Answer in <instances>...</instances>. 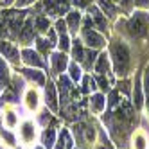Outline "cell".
Wrapping results in <instances>:
<instances>
[{
	"label": "cell",
	"instance_id": "obj_8",
	"mask_svg": "<svg viewBox=\"0 0 149 149\" xmlns=\"http://www.w3.org/2000/svg\"><path fill=\"white\" fill-rule=\"evenodd\" d=\"M0 52H2L9 61H13V63H16L20 59V52L16 50V47L13 43H6V41H4V43L0 45Z\"/></svg>",
	"mask_w": 149,
	"mask_h": 149
},
{
	"label": "cell",
	"instance_id": "obj_1",
	"mask_svg": "<svg viewBox=\"0 0 149 149\" xmlns=\"http://www.w3.org/2000/svg\"><path fill=\"white\" fill-rule=\"evenodd\" d=\"M111 56H113V63H115V70L119 76H126L130 70V52L124 43H115L111 47Z\"/></svg>",
	"mask_w": 149,
	"mask_h": 149
},
{
	"label": "cell",
	"instance_id": "obj_24",
	"mask_svg": "<svg viewBox=\"0 0 149 149\" xmlns=\"http://www.w3.org/2000/svg\"><path fill=\"white\" fill-rule=\"evenodd\" d=\"M70 77L74 79V81H79L81 77H83V74H81V68L74 63V65H70Z\"/></svg>",
	"mask_w": 149,
	"mask_h": 149
},
{
	"label": "cell",
	"instance_id": "obj_19",
	"mask_svg": "<svg viewBox=\"0 0 149 149\" xmlns=\"http://www.w3.org/2000/svg\"><path fill=\"white\" fill-rule=\"evenodd\" d=\"M79 22H81V15L77 11H74L68 15V25H70V31L77 33V27H79Z\"/></svg>",
	"mask_w": 149,
	"mask_h": 149
},
{
	"label": "cell",
	"instance_id": "obj_42",
	"mask_svg": "<svg viewBox=\"0 0 149 149\" xmlns=\"http://www.w3.org/2000/svg\"><path fill=\"white\" fill-rule=\"evenodd\" d=\"M36 149H41V147H36Z\"/></svg>",
	"mask_w": 149,
	"mask_h": 149
},
{
	"label": "cell",
	"instance_id": "obj_17",
	"mask_svg": "<svg viewBox=\"0 0 149 149\" xmlns=\"http://www.w3.org/2000/svg\"><path fill=\"white\" fill-rule=\"evenodd\" d=\"M90 13H92V16H93V22L97 24V27L101 29V31H106V20L102 18V15H101V11L97 7H90Z\"/></svg>",
	"mask_w": 149,
	"mask_h": 149
},
{
	"label": "cell",
	"instance_id": "obj_23",
	"mask_svg": "<svg viewBox=\"0 0 149 149\" xmlns=\"http://www.w3.org/2000/svg\"><path fill=\"white\" fill-rule=\"evenodd\" d=\"M99 6L102 7L104 13H108V16H115V7L110 0H99Z\"/></svg>",
	"mask_w": 149,
	"mask_h": 149
},
{
	"label": "cell",
	"instance_id": "obj_10",
	"mask_svg": "<svg viewBox=\"0 0 149 149\" xmlns=\"http://www.w3.org/2000/svg\"><path fill=\"white\" fill-rule=\"evenodd\" d=\"M34 38V29H33V22H29L20 29V41H24V43H31Z\"/></svg>",
	"mask_w": 149,
	"mask_h": 149
},
{
	"label": "cell",
	"instance_id": "obj_28",
	"mask_svg": "<svg viewBox=\"0 0 149 149\" xmlns=\"http://www.w3.org/2000/svg\"><path fill=\"white\" fill-rule=\"evenodd\" d=\"M6 124H7L9 127H13V126L16 124V117H15L13 111H7V113H6Z\"/></svg>",
	"mask_w": 149,
	"mask_h": 149
},
{
	"label": "cell",
	"instance_id": "obj_20",
	"mask_svg": "<svg viewBox=\"0 0 149 149\" xmlns=\"http://www.w3.org/2000/svg\"><path fill=\"white\" fill-rule=\"evenodd\" d=\"M133 99H135V106H136V108H140V106H142V92H140V81H138V79H135Z\"/></svg>",
	"mask_w": 149,
	"mask_h": 149
},
{
	"label": "cell",
	"instance_id": "obj_40",
	"mask_svg": "<svg viewBox=\"0 0 149 149\" xmlns=\"http://www.w3.org/2000/svg\"><path fill=\"white\" fill-rule=\"evenodd\" d=\"M120 4H122V7H124V9H130L131 0H120Z\"/></svg>",
	"mask_w": 149,
	"mask_h": 149
},
{
	"label": "cell",
	"instance_id": "obj_7",
	"mask_svg": "<svg viewBox=\"0 0 149 149\" xmlns=\"http://www.w3.org/2000/svg\"><path fill=\"white\" fill-rule=\"evenodd\" d=\"M50 61H52V68L56 72H63L68 65V59L65 56V52H54V54L50 56Z\"/></svg>",
	"mask_w": 149,
	"mask_h": 149
},
{
	"label": "cell",
	"instance_id": "obj_2",
	"mask_svg": "<svg viewBox=\"0 0 149 149\" xmlns=\"http://www.w3.org/2000/svg\"><path fill=\"white\" fill-rule=\"evenodd\" d=\"M127 29L133 36H144L149 29V16L146 13H135V16L130 20Z\"/></svg>",
	"mask_w": 149,
	"mask_h": 149
},
{
	"label": "cell",
	"instance_id": "obj_12",
	"mask_svg": "<svg viewBox=\"0 0 149 149\" xmlns=\"http://www.w3.org/2000/svg\"><path fill=\"white\" fill-rule=\"evenodd\" d=\"M58 84H59V92H61V97H63L61 102H68V93H70V81H68V77L61 76Z\"/></svg>",
	"mask_w": 149,
	"mask_h": 149
},
{
	"label": "cell",
	"instance_id": "obj_27",
	"mask_svg": "<svg viewBox=\"0 0 149 149\" xmlns=\"http://www.w3.org/2000/svg\"><path fill=\"white\" fill-rule=\"evenodd\" d=\"M36 27L40 31H47L49 29V20L47 18H36Z\"/></svg>",
	"mask_w": 149,
	"mask_h": 149
},
{
	"label": "cell",
	"instance_id": "obj_38",
	"mask_svg": "<svg viewBox=\"0 0 149 149\" xmlns=\"http://www.w3.org/2000/svg\"><path fill=\"white\" fill-rule=\"evenodd\" d=\"M47 115H49V111H43V113H41V117H40V122H41V124H47Z\"/></svg>",
	"mask_w": 149,
	"mask_h": 149
},
{
	"label": "cell",
	"instance_id": "obj_37",
	"mask_svg": "<svg viewBox=\"0 0 149 149\" xmlns=\"http://www.w3.org/2000/svg\"><path fill=\"white\" fill-rule=\"evenodd\" d=\"M136 147L138 149H144V138L142 136H136Z\"/></svg>",
	"mask_w": 149,
	"mask_h": 149
},
{
	"label": "cell",
	"instance_id": "obj_9",
	"mask_svg": "<svg viewBox=\"0 0 149 149\" xmlns=\"http://www.w3.org/2000/svg\"><path fill=\"white\" fill-rule=\"evenodd\" d=\"M20 135H22L24 142H33L34 136H36L34 124H33V122H24V124H22V130H20Z\"/></svg>",
	"mask_w": 149,
	"mask_h": 149
},
{
	"label": "cell",
	"instance_id": "obj_3",
	"mask_svg": "<svg viewBox=\"0 0 149 149\" xmlns=\"http://www.w3.org/2000/svg\"><path fill=\"white\" fill-rule=\"evenodd\" d=\"M24 15H25V13H16V11H7V13H4L6 29H9V33H11V34H15L16 31L22 27Z\"/></svg>",
	"mask_w": 149,
	"mask_h": 149
},
{
	"label": "cell",
	"instance_id": "obj_34",
	"mask_svg": "<svg viewBox=\"0 0 149 149\" xmlns=\"http://www.w3.org/2000/svg\"><path fill=\"white\" fill-rule=\"evenodd\" d=\"M135 4L138 7H149V0H135Z\"/></svg>",
	"mask_w": 149,
	"mask_h": 149
},
{
	"label": "cell",
	"instance_id": "obj_22",
	"mask_svg": "<svg viewBox=\"0 0 149 149\" xmlns=\"http://www.w3.org/2000/svg\"><path fill=\"white\" fill-rule=\"evenodd\" d=\"M27 106H29V108L31 110H34L36 108V106H38V93L34 92V90H31V92H27Z\"/></svg>",
	"mask_w": 149,
	"mask_h": 149
},
{
	"label": "cell",
	"instance_id": "obj_26",
	"mask_svg": "<svg viewBox=\"0 0 149 149\" xmlns=\"http://www.w3.org/2000/svg\"><path fill=\"white\" fill-rule=\"evenodd\" d=\"M59 49H61V52H65V50H68V47H70V43H68V36L67 34H61V38H59Z\"/></svg>",
	"mask_w": 149,
	"mask_h": 149
},
{
	"label": "cell",
	"instance_id": "obj_4",
	"mask_svg": "<svg viewBox=\"0 0 149 149\" xmlns=\"http://www.w3.org/2000/svg\"><path fill=\"white\" fill-rule=\"evenodd\" d=\"M84 41H86V45L90 49H99V47L104 45V38L101 34H97L95 31H92L88 24H86V27H84Z\"/></svg>",
	"mask_w": 149,
	"mask_h": 149
},
{
	"label": "cell",
	"instance_id": "obj_35",
	"mask_svg": "<svg viewBox=\"0 0 149 149\" xmlns=\"http://www.w3.org/2000/svg\"><path fill=\"white\" fill-rule=\"evenodd\" d=\"M31 2H34V0H18L16 6H18V7H24V6H29Z\"/></svg>",
	"mask_w": 149,
	"mask_h": 149
},
{
	"label": "cell",
	"instance_id": "obj_30",
	"mask_svg": "<svg viewBox=\"0 0 149 149\" xmlns=\"http://www.w3.org/2000/svg\"><path fill=\"white\" fill-rule=\"evenodd\" d=\"M56 29H58V33H59V34H67V22H63V20H58Z\"/></svg>",
	"mask_w": 149,
	"mask_h": 149
},
{
	"label": "cell",
	"instance_id": "obj_32",
	"mask_svg": "<svg viewBox=\"0 0 149 149\" xmlns=\"http://www.w3.org/2000/svg\"><path fill=\"white\" fill-rule=\"evenodd\" d=\"M2 136H4V140L9 142V146H15V136L9 133V131H2Z\"/></svg>",
	"mask_w": 149,
	"mask_h": 149
},
{
	"label": "cell",
	"instance_id": "obj_15",
	"mask_svg": "<svg viewBox=\"0 0 149 149\" xmlns=\"http://www.w3.org/2000/svg\"><path fill=\"white\" fill-rule=\"evenodd\" d=\"M68 7H70V0H52V13L63 15L68 11Z\"/></svg>",
	"mask_w": 149,
	"mask_h": 149
},
{
	"label": "cell",
	"instance_id": "obj_11",
	"mask_svg": "<svg viewBox=\"0 0 149 149\" xmlns=\"http://www.w3.org/2000/svg\"><path fill=\"white\" fill-rule=\"evenodd\" d=\"M41 144H43V147H47V149H52L56 146V131L54 130H45L43 131V135H41Z\"/></svg>",
	"mask_w": 149,
	"mask_h": 149
},
{
	"label": "cell",
	"instance_id": "obj_5",
	"mask_svg": "<svg viewBox=\"0 0 149 149\" xmlns=\"http://www.w3.org/2000/svg\"><path fill=\"white\" fill-rule=\"evenodd\" d=\"M22 59H24L25 65H29V67H43V65H45L43 59L40 58L38 52L29 50V49H25V50L22 52Z\"/></svg>",
	"mask_w": 149,
	"mask_h": 149
},
{
	"label": "cell",
	"instance_id": "obj_16",
	"mask_svg": "<svg viewBox=\"0 0 149 149\" xmlns=\"http://www.w3.org/2000/svg\"><path fill=\"white\" fill-rule=\"evenodd\" d=\"M22 72H24L25 77H29L31 81H34L36 84H45V76L41 72H38V70H22Z\"/></svg>",
	"mask_w": 149,
	"mask_h": 149
},
{
	"label": "cell",
	"instance_id": "obj_31",
	"mask_svg": "<svg viewBox=\"0 0 149 149\" xmlns=\"http://www.w3.org/2000/svg\"><path fill=\"white\" fill-rule=\"evenodd\" d=\"M144 88H146V93L149 97V67L146 68V74H144Z\"/></svg>",
	"mask_w": 149,
	"mask_h": 149
},
{
	"label": "cell",
	"instance_id": "obj_18",
	"mask_svg": "<svg viewBox=\"0 0 149 149\" xmlns=\"http://www.w3.org/2000/svg\"><path fill=\"white\" fill-rule=\"evenodd\" d=\"M108 68H110L108 56H106V54H101V56H99V59H97V65H95V72L102 76L104 72H108Z\"/></svg>",
	"mask_w": 149,
	"mask_h": 149
},
{
	"label": "cell",
	"instance_id": "obj_33",
	"mask_svg": "<svg viewBox=\"0 0 149 149\" xmlns=\"http://www.w3.org/2000/svg\"><path fill=\"white\" fill-rule=\"evenodd\" d=\"M49 40H50V45L56 43V33H54V29H49Z\"/></svg>",
	"mask_w": 149,
	"mask_h": 149
},
{
	"label": "cell",
	"instance_id": "obj_13",
	"mask_svg": "<svg viewBox=\"0 0 149 149\" xmlns=\"http://www.w3.org/2000/svg\"><path fill=\"white\" fill-rule=\"evenodd\" d=\"M0 88H9V68L2 58H0Z\"/></svg>",
	"mask_w": 149,
	"mask_h": 149
},
{
	"label": "cell",
	"instance_id": "obj_29",
	"mask_svg": "<svg viewBox=\"0 0 149 149\" xmlns=\"http://www.w3.org/2000/svg\"><path fill=\"white\" fill-rule=\"evenodd\" d=\"M93 59H95V52L90 50V52H86V54H84V59H83V61L86 63V67L90 68V67H92V63H93Z\"/></svg>",
	"mask_w": 149,
	"mask_h": 149
},
{
	"label": "cell",
	"instance_id": "obj_6",
	"mask_svg": "<svg viewBox=\"0 0 149 149\" xmlns=\"http://www.w3.org/2000/svg\"><path fill=\"white\" fill-rule=\"evenodd\" d=\"M45 102L49 106V110L52 111H58V97H56V86L52 83L47 84L45 88Z\"/></svg>",
	"mask_w": 149,
	"mask_h": 149
},
{
	"label": "cell",
	"instance_id": "obj_14",
	"mask_svg": "<svg viewBox=\"0 0 149 149\" xmlns=\"http://www.w3.org/2000/svg\"><path fill=\"white\" fill-rule=\"evenodd\" d=\"M104 104H106V101H104V97H102L101 93H95V95H92V99H90L92 111H95V113H101V111L104 110Z\"/></svg>",
	"mask_w": 149,
	"mask_h": 149
},
{
	"label": "cell",
	"instance_id": "obj_21",
	"mask_svg": "<svg viewBox=\"0 0 149 149\" xmlns=\"http://www.w3.org/2000/svg\"><path fill=\"white\" fill-rule=\"evenodd\" d=\"M72 52H74V59L76 61H83L84 59V52H83V45H81V41H74V49H72Z\"/></svg>",
	"mask_w": 149,
	"mask_h": 149
},
{
	"label": "cell",
	"instance_id": "obj_39",
	"mask_svg": "<svg viewBox=\"0 0 149 149\" xmlns=\"http://www.w3.org/2000/svg\"><path fill=\"white\" fill-rule=\"evenodd\" d=\"M74 2H76L77 6H81V7H84V6H88L90 0H74Z\"/></svg>",
	"mask_w": 149,
	"mask_h": 149
},
{
	"label": "cell",
	"instance_id": "obj_36",
	"mask_svg": "<svg viewBox=\"0 0 149 149\" xmlns=\"http://www.w3.org/2000/svg\"><path fill=\"white\" fill-rule=\"evenodd\" d=\"M97 81H99V84H101V88H102V90H106V88H108V81H106L104 77H99Z\"/></svg>",
	"mask_w": 149,
	"mask_h": 149
},
{
	"label": "cell",
	"instance_id": "obj_25",
	"mask_svg": "<svg viewBox=\"0 0 149 149\" xmlns=\"http://www.w3.org/2000/svg\"><path fill=\"white\" fill-rule=\"evenodd\" d=\"M36 45H38V49L43 52V54H47V52L50 50V43H49V41H45V40H41V38L36 40Z\"/></svg>",
	"mask_w": 149,
	"mask_h": 149
},
{
	"label": "cell",
	"instance_id": "obj_41",
	"mask_svg": "<svg viewBox=\"0 0 149 149\" xmlns=\"http://www.w3.org/2000/svg\"><path fill=\"white\" fill-rule=\"evenodd\" d=\"M56 149H67L65 146H63V138H59V142L56 144Z\"/></svg>",
	"mask_w": 149,
	"mask_h": 149
}]
</instances>
